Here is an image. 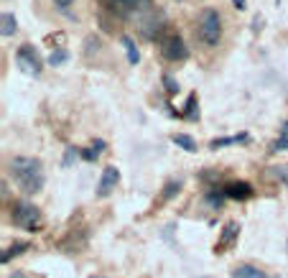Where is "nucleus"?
Listing matches in <instances>:
<instances>
[{
	"mask_svg": "<svg viewBox=\"0 0 288 278\" xmlns=\"http://www.w3.org/2000/svg\"><path fill=\"white\" fill-rule=\"evenodd\" d=\"M11 171H13V179L18 181V186L26 194H36V191L44 189V171H41L38 158L18 156L11 161Z\"/></svg>",
	"mask_w": 288,
	"mask_h": 278,
	"instance_id": "1",
	"label": "nucleus"
},
{
	"mask_svg": "<svg viewBox=\"0 0 288 278\" xmlns=\"http://www.w3.org/2000/svg\"><path fill=\"white\" fill-rule=\"evenodd\" d=\"M196 33H199V41L207 44V46H217L220 38H222V18L217 11L207 8L199 13V23H196Z\"/></svg>",
	"mask_w": 288,
	"mask_h": 278,
	"instance_id": "2",
	"label": "nucleus"
},
{
	"mask_svg": "<svg viewBox=\"0 0 288 278\" xmlns=\"http://www.w3.org/2000/svg\"><path fill=\"white\" fill-rule=\"evenodd\" d=\"M11 217H13V225H18V227H23V230H28V232H36V230L41 227V212H38V207L31 204V202H23V199L16 202Z\"/></svg>",
	"mask_w": 288,
	"mask_h": 278,
	"instance_id": "3",
	"label": "nucleus"
},
{
	"mask_svg": "<svg viewBox=\"0 0 288 278\" xmlns=\"http://www.w3.org/2000/svg\"><path fill=\"white\" fill-rule=\"evenodd\" d=\"M161 54L166 56L169 61H184V59L189 56V49H186V44L181 41V36L169 33V36L161 38Z\"/></svg>",
	"mask_w": 288,
	"mask_h": 278,
	"instance_id": "4",
	"label": "nucleus"
},
{
	"mask_svg": "<svg viewBox=\"0 0 288 278\" xmlns=\"http://www.w3.org/2000/svg\"><path fill=\"white\" fill-rule=\"evenodd\" d=\"M102 3L112 11V13H117V16H122V18H130V16H138L140 11H148V0H102Z\"/></svg>",
	"mask_w": 288,
	"mask_h": 278,
	"instance_id": "5",
	"label": "nucleus"
},
{
	"mask_svg": "<svg viewBox=\"0 0 288 278\" xmlns=\"http://www.w3.org/2000/svg\"><path fill=\"white\" fill-rule=\"evenodd\" d=\"M16 61H18V66H21L23 72H28V74H38V72H41V56H38V51H36L33 46H28V44L18 49Z\"/></svg>",
	"mask_w": 288,
	"mask_h": 278,
	"instance_id": "6",
	"label": "nucleus"
},
{
	"mask_svg": "<svg viewBox=\"0 0 288 278\" xmlns=\"http://www.w3.org/2000/svg\"><path fill=\"white\" fill-rule=\"evenodd\" d=\"M237 235H240V225L237 222H227L225 230H222V235H220V240H217V245H214V253L217 255L220 253H227V248L237 240Z\"/></svg>",
	"mask_w": 288,
	"mask_h": 278,
	"instance_id": "7",
	"label": "nucleus"
},
{
	"mask_svg": "<svg viewBox=\"0 0 288 278\" xmlns=\"http://www.w3.org/2000/svg\"><path fill=\"white\" fill-rule=\"evenodd\" d=\"M117 181H120V171H117L115 166H107V169L102 171V179H100L97 194H100V196H110L112 189L117 186Z\"/></svg>",
	"mask_w": 288,
	"mask_h": 278,
	"instance_id": "8",
	"label": "nucleus"
},
{
	"mask_svg": "<svg viewBox=\"0 0 288 278\" xmlns=\"http://www.w3.org/2000/svg\"><path fill=\"white\" fill-rule=\"evenodd\" d=\"M222 191L230 196V199H237V202H245V199H250V196H253V186L248 181H232Z\"/></svg>",
	"mask_w": 288,
	"mask_h": 278,
	"instance_id": "9",
	"label": "nucleus"
},
{
	"mask_svg": "<svg viewBox=\"0 0 288 278\" xmlns=\"http://www.w3.org/2000/svg\"><path fill=\"white\" fill-rule=\"evenodd\" d=\"M232 278H268L265 270L255 268V265H237L232 268Z\"/></svg>",
	"mask_w": 288,
	"mask_h": 278,
	"instance_id": "10",
	"label": "nucleus"
},
{
	"mask_svg": "<svg viewBox=\"0 0 288 278\" xmlns=\"http://www.w3.org/2000/svg\"><path fill=\"white\" fill-rule=\"evenodd\" d=\"M171 143H176L179 148H184V151H189V153L196 151V141H194L191 135H186V133H174V135H171Z\"/></svg>",
	"mask_w": 288,
	"mask_h": 278,
	"instance_id": "11",
	"label": "nucleus"
},
{
	"mask_svg": "<svg viewBox=\"0 0 288 278\" xmlns=\"http://www.w3.org/2000/svg\"><path fill=\"white\" fill-rule=\"evenodd\" d=\"M122 46H125V51H128V61L130 64H138L140 61V51H138V46H135V41L130 36H122Z\"/></svg>",
	"mask_w": 288,
	"mask_h": 278,
	"instance_id": "12",
	"label": "nucleus"
},
{
	"mask_svg": "<svg viewBox=\"0 0 288 278\" xmlns=\"http://www.w3.org/2000/svg\"><path fill=\"white\" fill-rule=\"evenodd\" d=\"M102 151H105V141H95V143H92V148L82 151V158H87V161H97Z\"/></svg>",
	"mask_w": 288,
	"mask_h": 278,
	"instance_id": "13",
	"label": "nucleus"
},
{
	"mask_svg": "<svg viewBox=\"0 0 288 278\" xmlns=\"http://www.w3.org/2000/svg\"><path fill=\"white\" fill-rule=\"evenodd\" d=\"M0 23H3V28H0V33H3V36H13L16 33V16L13 13H3Z\"/></svg>",
	"mask_w": 288,
	"mask_h": 278,
	"instance_id": "14",
	"label": "nucleus"
},
{
	"mask_svg": "<svg viewBox=\"0 0 288 278\" xmlns=\"http://www.w3.org/2000/svg\"><path fill=\"white\" fill-rule=\"evenodd\" d=\"M28 248H31L28 243H13L11 248H6V253H3V258H0V260H3V263H8L13 255H21V253H23V250H28Z\"/></svg>",
	"mask_w": 288,
	"mask_h": 278,
	"instance_id": "15",
	"label": "nucleus"
},
{
	"mask_svg": "<svg viewBox=\"0 0 288 278\" xmlns=\"http://www.w3.org/2000/svg\"><path fill=\"white\" fill-rule=\"evenodd\" d=\"M196 115H199V110H196V95H189V102H186V112H184V117H186V120H196Z\"/></svg>",
	"mask_w": 288,
	"mask_h": 278,
	"instance_id": "16",
	"label": "nucleus"
},
{
	"mask_svg": "<svg viewBox=\"0 0 288 278\" xmlns=\"http://www.w3.org/2000/svg\"><path fill=\"white\" fill-rule=\"evenodd\" d=\"M66 59H69L66 49H56V51H51V56H49V64H51V66H59V64H64Z\"/></svg>",
	"mask_w": 288,
	"mask_h": 278,
	"instance_id": "17",
	"label": "nucleus"
},
{
	"mask_svg": "<svg viewBox=\"0 0 288 278\" xmlns=\"http://www.w3.org/2000/svg\"><path fill=\"white\" fill-rule=\"evenodd\" d=\"M225 196H227L225 191H222V194H220V191H209V194H207V204H212V207H217V210H220V207H222V202H225Z\"/></svg>",
	"mask_w": 288,
	"mask_h": 278,
	"instance_id": "18",
	"label": "nucleus"
},
{
	"mask_svg": "<svg viewBox=\"0 0 288 278\" xmlns=\"http://www.w3.org/2000/svg\"><path fill=\"white\" fill-rule=\"evenodd\" d=\"M248 135H232V138H217V141H212V148H222V146H230V143H237V141H245Z\"/></svg>",
	"mask_w": 288,
	"mask_h": 278,
	"instance_id": "19",
	"label": "nucleus"
},
{
	"mask_svg": "<svg viewBox=\"0 0 288 278\" xmlns=\"http://www.w3.org/2000/svg\"><path fill=\"white\" fill-rule=\"evenodd\" d=\"M163 85H166V90L171 92V95H176L179 92V82L171 77V74H163Z\"/></svg>",
	"mask_w": 288,
	"mask_h": 278,
	"instance_id": "20",
	"label": "nucleus"
},
{
	"mask_svg": "<svg viewBox=\"0 0 288 278\" xmlns=\"http://www.w3.org/2000/svg\"><path fill=\"white\" fill-rule=\"evenodd\" d=\"M270 151H288V135H283V138H278L273 146H270Z\"/></svg>",
	"mask_w": 288,
	"mask_h": 278,
	"instance_id": "21",
	"label": "nucleus"
},
{
	"mask_svg": "<svg viewBox=\"0 0 288 278\" xmlns=\"http://www.w3.org/2000/svg\"><path fill=\"white\" fill-rule=\"evenodd\" d=\"M174 191H179V184H176V181L166 184V191H163V202H166V199H169V196H171Z\"/></svg>",
	"mask_w": 288,
	"mask_h": 278,
	"instance_id": "22",
	"label": "nucleus"
},
{
	"mask_svg": "<svg viewBox=\"0 0 288 278\" xmlns=\"http://www.w3.org/2000/svg\"><path fill=\"white\" fill-rule=\"evenodd\" d=\"M74 156H77V151H74V148H69V151H66V156H64V166H69V164H71V158H74Z\"/></svg>",
	"mask_w": 288,
	"mask_h": 278,
	"instance_id": "23",
	"label": "nucleus"
},
{
	"mask_svg": "<svg viewBox=\"0 0 288 278\" xmlns=\"http://www.w3.org/2000/svg\"><path fill=\"white\" fill-rule=\"evenodd\" d=\"M232 3H235L237 11H245V8H248V6H245V0H232Z\"/></svg>",
	"mask_w": 288,
	"mask_h": 278,
	"instance_id": "24",
	"label": "nucleus"
},
{
	"mask_svg": "<svg viewBox=\"0 0 288 278\" xmlns=\"http://www.w3.org/2000/svg\"><path fill=\"white\" fill-rule=\"evenodd\" d=\"M54 3H56V6H59V8H66V6H69V3H74V0H54Z\"/></svg>",
	"mask_w": 288,
	"mask_h": 278,
	"instance_id": "25",
	"label": "nucleus"
},
{
	"mask_svg": "<svg viewBox=\"0 0 288 278\" xmlns=\"http://www.w3.org/2000/svg\"><path fill=\"white\" fill-rule=\"evenodd\" d=\"M8 278H28L26 273H21V270H13V275H8Z\"/></svg>",
	"mask_w": 288,
	"mask_h": 278,
	"instance_id": "26",
	"label": "nucleus"
},
{
	"mask_svg": "<svg viewBox=\"0 0 288 278\" xmlns=\"http://www.w3.org/2000/svg\"><path fill=\"white\" fill-rule=\"evenodd\" d=\"M92 278H107V275H92Z\"/></svg>",
	"mask_w": 288,
	"mask_h": 278,
	"instance_id": "27",
	"label": "nucleus"
},
{
	"mask_svg": "<svg viewBox=\"0 0 288 278\" xmlns=\"http://www.w3.org/2000/svg\"><path fill=\"white\" fill-rule=\"evenodd\" d=\"M201 278H204V275H201Z\"/></svg>",
	"mask_w": 288,
	"mask_h": 278,
	"instance_id": "28",
	"label": "nucleus"
}]
</instances>
